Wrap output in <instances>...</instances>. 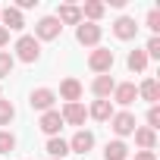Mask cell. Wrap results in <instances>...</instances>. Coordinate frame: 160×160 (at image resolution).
Wrapping results in <instances>:
<instances>
[{
  "instance_id": "10",
  "label": "cell",
  "mask_w": 160,
  "mask_h": 160,
  "mask_svg": "<svg viewBox=\"0 0 160 160\" xmlns=\"http://www.w3.org/2000/svg\"><path fill=\"white\" fill-rule=\"evenodd\" d=\"M91 148H94V132H88V129H78L69 138V154H88Z\"/></svg>"
},
{
  "instance_id": "19",
  "label": "cell",
  "mask_w": 160,
  "mask_h": 160,
  "mask_svg": "<svg viewBox=\"0 0 160 160\" xmlns=\"http://www.w3.org/2000/svg\"><path fill=\"white\" fill-rule=\"evenodd\" d=\"M107 13V3H101V0H88V3L82 7V22H94L98 25V19Z\"/></svg>"
},
{
  "instance_id": "22",
  "label": "cell",
  "mask_w": 160,
  "mask_h": 160,
  "mask_svg": "<svg viewBox=\"0 0 160 160\" xmlns=\"http://www.w3.org/2000/svg\"><path fill=\"white\" fill-rule=\"evenodd\" d=\"M126 66H129L132 72H144V69H148V53H144V50H129Z\"/></svg>"
},
{
  "instance_id": "4",
  "label": "cell",
  "mask_w": 160,
  "mask_h": 160,
  "mask_svg": "<svg viewBox=\"0 0 160 160\" xmlns=\"http://www.w3.org/2000/svg\"><path fill=\"white\" fill-rule=\"evenodd\" d=\"M101 35H104V28L94 25V22H78L75 25V41L82 47H101Z\"/></svg>"
},
{
  "instance_id": "6",
  "label": "cell",
  "mask_w": 160,
  "mask_h": 160,
  "mask_svg": "<svg viewBox=\"0 0 160 160\" xmlns=\"http://www.w3.org/2000/svg\"><path fill=\"white\" fill-rule=\"evenodd\" d=\"M110 129H113V132H116V138L122 141L126 135H132V132H135V113H129V110L113 113V116H110Z\"/></svg>"
},
{
  "instance_id": "26",
  "label": "cell",
  "mask_w": 160,
  "mask_h": 160,
  "mask_svg": "<svg viewBox=\"0 0 160 160\" xmlns=\"http://www.w3.org/2000/svg\"><path fill=\"white\" fill-rule=\"evenodd\" d=\"M144 53H148V60H151V57H154V60H160V35H151V41H148Z\"/></svg>"
},
{
  "instance_id": "32",
  "label": "cell",
  "mask_w": 160,
  "mask_h": 160,
  "mask_svg": "<svg viewBox=\"0 0 160 160\" xmlns=\"http://www.w3.org/2000/svg\"><path fill=\"white\" fill-rule=\"evenodd\" d=\"M0 10H3V7H0Z\"/></svg>"
},
{
  "instance_id": "14",
  "label": "cell",
  "mask_w": 160,
  "mask_h": 160,
  "mask_svg": "<svg viewBox=\"0 0 160 160\" xmlns=\"http://www.w3.org/2000/svg\"><path fill=\"white\" fill-rule=\"evenodd\" d=\"M113 35H116L119 41H132V38L138 35V22H135L132 16H119V19L113 22Z\"/></svg>"
},
{
  "instance_id": "8",
  "label": "cell",
  "mask_w": 160,
  "mask_h": 160,
  "mask_svg": "<svg viewBox=\"0 0 160 160\" xmlns=\"http://www.w3.org/2000/svg\"><path fill=\"white\" fill-rule=\"evenodd\" d=\"M110 98H113L110 104L132 107V104H135V98H138V88H135V82H116V88H113V94H110Z\"/></svg>"
},
{
  "instance_id": "23",
  "label": "cell",
  "mask_w": 160,
  "mask_h": 160,
  "mask_svg": "<svg viewBox=\"0 0 160 160\" xmlns=\"http://www.w3.org/2000/svg\"><path fill=\"white\" fill-rule=\"evenodd\" d=\"M16 119V107H13V101H3L0 98V126H10Z\"/></svg>"
},
{
  "instance_id": "7",
  "label": "cell",
  "mask_w": 160,
  "mask_h": 160,
  "mask_svg": "<svg viewBox=\"0 0 160 160\" xmlns=\"http://www.w3.org/2000/svg\"><path fill=\"white\" fill-rule=\"evenodd\" d=\"M60 116H63V126H85V119H88V107H85L82 101H75V104H63Z\"/></svg>"
},
{
  "instance_id": "11",
  "label": "cell",
  "mask_w": 160,
  "mask_h": 160,
  "mask_svg": "<svg viewBox=\"0 0 160 160\" xmlns=\"http://www.w3.org/2000/svg\"><path fill=\"white\" fill-rule=\"evenodd\" d=\"M113 88H116V78H113L110 72H107V75H94V82H91V94H94L98 101H110Z\"/></svg>"
},
{
  "instance_id": "30",
  "label": "cell",
  "mask_w": 160,
  "mask_h": 160,
  "mask_svg": "<svg viewBox=\"0 0 160 160\" xmlns=\"http://www.w3.org/2000/svg\"><path fill=\"white\" fill-rule=\"evenodd\" d=\"M35 3H38V0H19V3H16V10H19V13H22V10H32V7H35Z\"/></svg>"
},
{
  "instance_id": "17",
  "label": "cell",
  "mask_w": 160,
  "mask_h": 160,
  "mask_svg": "<svg viewBox=\"0 0 160 160\" xmlns=\"http://www.w3.org/2000/svg\"><path fill=\"white\" fill-rule=\"evenodd\" d=\"M138 98L154 107V104L160 101V82H157V78H144V82L138 85Z\"/></svg>"
},
{
  "instance_id": "5",
  "label": "cell",
  "mask_w": 160,
  "mask_h": 160,
  "mask_svg": "<svg viewBox=\"0 0 160 160\" xmlns=\"http://www.w3.org/2000/svg\"><path fill=\"white\" fill-rule=\"evenodd\" d=\"M53 101H57V91H53V88H35V91L28 94V107L38 110V113L53 110Z\"/></svg>"
},
{
  "instance_id": "29",
  "label": "cell",
  "mask_w": 160,
  "mask_h": 160,
  "mask_svg": "<svg viewBox=\"0 0 160 160\" xmlns=\"http://www.w3.org/2000/svg\"><path fill=\"white\" fill-rule=\"evenodd\" d=\"M135 160H157L154 151H135Z\"/></svg>"
},
{
  "instance_id": "15",
  "label": "cell",
  "mask_w": 160,
  "mask_h": 160,
  "mask_svg": "<svg viewBox=\"0 0 160 160\" xmlns=\"http://www.w3.org/2000/svg\"><path fill=\"white\" fill-rule=\"evenodd\" d=\"M57 22L60 25H78V22H82V7H75V3L57 7Z\"/></svg>"
},
{
  "instance_id": "28",
  "label": "cell",
  "mask_w": 160,
  "mask_h": 160,
  "mask_svg": "<svg viewBox=\"0 0 160 160\" xmlns=\"http://www.w3.org/2000/svg\"><path fill=\"white\" fill-rule=\"evenodd\" d=\"M148 129H154V132L160 129V107H157V104L148 110Z\"/></svg>"
},
{
  "instance_id": "1",
  "label": "cell",
  "mask_w": 160,
  "mask_h": 160,
  "mask_svg": "<svg viewBox=\"0 0 160 160\" xmlns=\"http://www.w3.org/2000/svg\"><path fill=\"white\" fill-rule=\"evenodd\" d=\"M13 50H16L13 60H22V63H38V57H41V44L35 41V35H19Z\"/></svg>"
},
{
  "instance_id": "31",
  "label": "cell",
  "mask_w": 160,
  "mask_h": 160,
  "mask_svg": "<svg viewBox=\"0 0 160 160\" xmlns=\"http://www.w3.org/2000/svg\"><path fill=\"white\" fill-rule=\"evenodd\" d=\"M7 44H10V32L0 25V47H7Z\"/></svg>"
},
{
  "instance_id": "25",
  "label": "cell",
  "mask_w": 160,
  "mask_h": 160,
  "mask_svg": "<svg viewBox=\"0 0 160 160\" xmlns=\"http://www.w3.org/2000/svg\"><path fill=\"white\" fill-rule=\"evenodd\" d=\"M13 66H16L13 53H10V50H0V78H7V75L13 72Z\"/></svg>"
},
{
  "instance_id": "27",
  "label": "cell",
  "mask_w": 160,
  "mask_h": 160,
  "mask_svg": "<svg viewBox=\"0 0 160 160\" xmlns=\"http://www.w3.org/2000/svg\"><path fill=\"white\" fill-rule=\"evenodd\" d=\"M144 25L157 35V32H160V10H151V13H148V19H144Z\"/></svg>"
},
{
  "instance_id": "3",
  "label": "cell",
  "mask_w": 160,
  "mask_h": 160,
  "mask_svg": "<svg viewBox=\"0 0 160 160\" xmlns=\"http://www.w3.org/2000/svg\"><path fill=\"white\" fill-rule=\"evenodd\" d=\"M60 32H63V25L57 22V16H41V19L35 22V41H38V44H41V41H57Z\"/></svg>"
},
{
  "instance_id": "21",
  "label": "cell",
  "mask_w": 160,
  "mask_h": 160,
  "mask_svg": "<svg viewBox=\"0 0 160 160\" xmlns=\"http://www.w3.org/2000/svg\"><path fill=\"white\" fill-rule=\"evenodd\" d=\"M47 154H50V160H66V154H69V141H63L60 135L57 138H47V148H44Z\"/></svg>"
},
{
  "instance_id": "16",
  "label": "cell",
  "mask_w": 160,
  "mask_h": 160,
  "mask_svg": "<svg viewBox=\"0 0 160 160\" xmlns=\"http://www.w3.org/2000/svg\"><path fill=\"white\" fill-rule=\"evenodd\" d=\"M135 144L141 148V151H154L157 148V132L154 129H148V126H135Z\"/></svg>"
},
{
  "instance_id": "9",
  "label": "cell",
  "mask_w": 160,
  "mask_h": 160,
  "mask_svg": "<svg viewBox=\"0 0 160 160\" xmlns=\"http://www.w3.org/2000/svg\"><path fill=\"white\" fill-rule=\"evenodd\" d=\"M38 126H41V132H44L47 138H57L60 129H63V116H60V110H47V113H41Z\"/></svg>"
},
{
  "instance_id": "13",
  "label": "cell",
  "mask_w": 160,
  "mask_h": 160,
  "mask_svg": "<svg viewBox=\"0 0 160 160\" xmlns=\"http://www.w3.org/2000/svg\"><path fill=\"white\" fill-rule=\"evenodd\" d=\"M82 82H78V78H63V82H60V98L66 101V104H75V101H82Z\"/></svg>"
},
{
  "instance_id": "2",
  "label": "cell",
  "mask_w": 160,
  "mask_h": 160,
  "mask_svg": "<svg viewBox=\"0 0 160 160\" xmlns=\"http://www.w3.org/2000/svg\"><path fill=\"white\" fill-rule=\"evenodd\" d=\"M113 63H116V57H113L110 47H94V50L88 53V69L98 72V75H107V72L113 69Z\"/></svg>"
},
{
  "instance_id": "20",
  "label": "cell",
  "mask_w": 160,
  "mask_h": 160,
  "mask_svg": "<svg viewBox=\"0 0 160 160\" xmlns=\"http://www.w3.org/2000/svg\"><path fill=\"white\" fill-rule=\"evenodd\" d=\"M104 160H129V144L126 141H107V148H104Z\"/></svg>"
},
{
  "instance_id": "24",
  "label": "cell",
  "mask_w": 160,
  "mask_h": 160,
  "mask_svg": "<svg viewBox=\"0 0 160 160\" xmlns=\"http://www.w3.org/2000/svg\"><path fill=\"white\" fill-rule=\"evenodd\" d=\"M13 151H16V135L0 129V154H13Z\"/></svg>"
},
{
  "instance_id": "18",
  "label": "cell",
  "mask_w": 160,
  "mask_h": 160,
  "mask_svg": "<svg viewBox=\"0 0 160 160\" xmlns=\"http://www.w3.org/2000/svg\"><path fill=\"white\" fill-rule=\"evenodd\" d=\"M116 110H113V104L110 101H94L91 107H88V116L91 119H98V122H110V116H113Z\"/></svg>"
},
{
  "instance_id": "12",
  "label": "cell",
  "mask_w": 160,
  "mask_h": 160,
  "mask_svg": "<svg viewBox=\"0 0 160 160\" xmlns=\"http://www.w3.org/2000/svg\"><path fill=\"white\" fill-rule=\"evenodd\" d=\"M0 25H3L7 32H22L25 28V16L16 7H3V10H0Z\"/></svg>"
}]
</instances>
